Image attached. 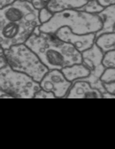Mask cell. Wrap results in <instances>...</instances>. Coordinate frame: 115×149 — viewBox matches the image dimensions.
I'll list each match as a JSON object with an SVG mask.
<instances>
[{
    "instance_id": "3957f363",
    "label": "cell",
    "mask_w": 115,
    "mask_h": 149,
    "mask_svg": "<svg viewBox=\"0 0 115 149\" xmlns=\"http://www.w3.org/2000/svg\"><path fill=\"white\" fill-rule=\"evenodd\" d=\"M65 26L75 34L85 35L98 32L102 28V21L98 14H91L79 9H67L54 13L49 22L39 26V29L44 33L54 34Z\"/></svg>"
},
{
    "instance_id": "9c48e42d",
    "label": "cell",
    "mask_w": 115,
    "mask_h": 149,
    "mask_svg": "<svg viewBox=\"0 0 115 149\" xmlns=\"http://www.w3.org/2000/svg\"><path fill=\"white\" fill-rule=\"evenodd\" d=\"M102 21V28L95 33V37L105 33H114L115 27V4L105 6L98 13Z\"/></svg>"
},
{
    "instance_id": "cb8c5ba5",
    "label": "cell",
    "mask_w": 115,
    "mask_h": 149,
    "mask_svg": "<svg viewBox=\"0 0 115 149\" xmlns=\"http://www.w3.org/2000/svg\"><path fill=\"white\" fill-rule=\"evenodd\" d=\"M4 54H5V50H4V48L1 45H0V56L4 55Z\"/></svg>"
},
{
    "instance_id": "4fadbf2b",
    "label": "cell",
    "mask_w": 115,
    "mask_h": 149,
    "mask_svg": "<svg viewBox=\"0 0 115 149\" xmlns=\"http://www.w3.org/2000/svg\"><path fill=\"white\" fill-rule=\"evenodd\" d=\"M105 7L103 6H101L97 0H89L83 6L79 8V10L84 11V12L91 13V14H98Z\"/></svg>"
},
{
    "instance_id": "9a60e30c",
    "label": "cell",
    "mask_w": 115,
    "mask_h": 149,
    "mask_svg": "<svg viewBox=\"0 0 115 149\" xmlns=\"http://www.w3.org/2000/svg\"><path fill=\"white\" fill-rule=\"evenodd\" d=\"M99 79L102 83L115 82V68H105Z\"/></svg>"
},
{
    "instance_id": "7a4b0ae2",
    "label": "cell",
    "mask_w": 115,
    "mask_h": 149,
    "mask_svg": "<svg viewBox=\"0 0 115 149\" xmlns=\"http://www.w3.org/2000/svg\"><path fill=\"white\" fill-rule=\"evenodd\" d=\"M25 45L29 47L48 69H58L82 63L81 52L72 45L60 40L55 34L32 33Z\"/></svg>"
},
{
    "instance_id": "ac0fdd59",
    "label": "cell",
    "mask_w": 115,
    "mask_h": 149,
    "mask_svg": "<svg viewBox=\"0 0 115 149\" xmlns=\"http://www.w3.org/2000/svg\"><path fill=\"white\" fill-rule=\"evenodd\" d=\"M103 86L105 90L111 94H115V82L103 83Z\"/></svg>"
},
{
    "instance_id": "d6986e66",
    "label": "cell",
    "mask_w": 115,
    "mask_h": 149,
    "mask_svg": "<svg viewBox=\"0 0 115 149\" xmlns=\"http://www.w3.org/2000/svg\"><path fill=\"white\" fill-rule=\"evenodd\" d=\"M30 1H31L32 6L38 11L46 6V3L44 2L43 0H30Z\"/></svg>"
},
{
    "instance_id": "30bf717a",
    "label": "cell",
    "mask_w": 115,
    "mask_h": 149,
    "mask_svg": "<svg viewBox=\"0 0 115 149\" xmlns=\"http://www.w3.org/2000/svg\"><path fill=\"white\" fill-rule=\"evenodd\" d=\"M87 2L88 0H49L46 7L54 13L67 9H79Z\"/></svg>"
},
{
    "instance_id": "5b68a950",
    "label": "cell",
    "mask_w": 115,
    "mask_h": 149,
    "mask_svg": "<svg viewBox=\"0 0 115 149\" xmlns=\"http://www.w3.org/2000/svg\"><path fill=\"white\" fill-rule=\"evenodd\" d=\"M39 83L28 74L13 70L8 64L0 68V90L16 99H33Z\"/></svg>"
},
{
    "instance_id": "8992f818",
    "label": "cell",
    "mask_w": 115,
    "mask_h": 149,
    "mask_svg": "<svg viewBox=\"0 0 115 149\" xmlns=\"http://www.w3.org/2000/svg\"><path fill=\"white\" fill-rule=\"evenodd\" d=\"M42 89L51 91L56 98H65L72 85V83L67 81L60 70L49 69L39 82Z\"/></svg>"
},
{
    "instance_id": "8fae6325",
    "label": "cell",
    "mask_w": 115,
    "mask_h": 149,
    "mask_svg": "<svg viewBox=\"0 0 115 149\" xmlns=\"http://www.w3.org/2000/svg\"><path fill=\"white\" fill-rule=\"evenodd\" d=\"M66 79L71 83L75 80H79L89 76L90 70L86 68L82 63L73 64L71 66H67L60 70Z\"/></svg>"
},
{
    "instance_id": "7c38bea8",
    "label": "cell",
    "mask_w": 115,
    "mask_h": 149,
    "mask_svg": "<svg viewBox=\"0 0 115 149\" xmlns=\"http://www.w3.org/2000/svg\"><path fill=\"white\" fill-rule=\"evenodd\" d=\"M95 44L105 53L115 49V33H105L95 37Z\"/></svg>"
},
{
    "instance_id": "ba28073f",
    "label": "cell",
    "mask_w": 115,
    "mask_h": 149,
    "mask_svg": "<svg viewBox=\"0 0 115 149\" xmlns=\"http://www.w3.org/2000/svg\"><path fill=\"white\" fill-rule=\"evenodd\" d=\"M65 98L67 99H102L101 93L93 87L88 82L81 79L75 80Z\"/></svg>"
},
{
    "instance_id": "e0dca14e",
    "label": "cell",
    "mask_w": 115,
    "mask_h": 149,
    "mask_svg": "<svg viewBox=\"0 0 115 149\" xmlns=\"http://www.w3.org/2000/svg\"><path fill=\"white\" fill-rule=\"evenodd\" d=\"M35 99H56L55 95L51 91H47L40 87V89L38 90L34 95Z\"/></svg>"
},
{
    "instance_id": "52a82bcc",
    "label": "cell",
    "mask_w": 115,
    "mask_h": 149,
    "mask_svg": "<svg viewBox=\"0 0 115 149\" xmlns=\"http://www.w3.org/2000/svg\"><path fill=\"white\" fill-rule=\"evenodd\" d=\"M55 36L60 40L72 45L80 52L89 49L95 43V33L78 35L71 31L68 27H61L55 33Z\"/></svg>"
},
{
    "instance_id": "44dd1931",
    "label": "cell",
    "mask_w": 115,
    "mask_h": 149,
    "mask_svg": "<svg viewBox=\"0 0 115 149\" xmlns=\"http://www.w3.org/2000/svg\"><path fill=\"white\" fill-rule=\"evenodd\" d=\"M14 1H15V0H0V9L5 8V7L10 6Z\"/></svg>"
},
{
    "instance_id": "6da1fadb",
    "label": "cell",
    "mask_w": 115,
    "mask_h": 149,
    "mask_svg": "<svg viewBox=\"0 0 115 149\" xmlns=\"http://www.w3.org/2000/svg\"><path fill=\"white\" fill-rule=\"evenodd\" d=\"M38 12L30 0H15L0 9V45L4 50L26 43L35 29L41 25Z\"/></svg>"
},
{
    "instance_id": "ffe728a7",
    "label": "cell",
    "mask_w": 115,
    "mask_h": 149,
    "mask_svg": "<svg viewBox=\"0 0 115 149\" xmlns=\"http://www.w3.org/2000/svg\"><path fill=\"white\" fill-rule=\"evenodd\" d=\"M88 1H89V0H88ZM97 1H98L101 6H103L104 7L115 4V0H97Z\"/></svg>"
},
{
    "instance_id": "7402d4cb",
    "label": "cell",
    "mask_w": 115,
    "mask_h": 149,
    "mask_svg": "<svg viewBox=\"0 0 115 149\" xmlns=\"http://www.w3.org/2000/svg\"><path fill=\"white\" fill-rule=\"evenodd\" d=\"M7 64H8V63H7V61H6V58L5 54L0 56V68H2L6 67Z\"/></svg>"
},
{
    "instance_id": "d4e9b609",
    "label": "cell",
    "mask_w": 115,
    "mask_h": 149,
    "mask_svg": "<svg viewBox=\"0 0 115 149\" xmlns=\"http://www.w3.org/2000/svg\"><path fill=\"white\" fill-rule=\"evenodd\" d=\"M43 1H44V2H45V3H47V2L49 1V0H43Z\"/></svg>"
},
{
    "instance_id": "277c9868",
    "label": "cell",
    "mask_w": 115,
    "mask_h": 149,
    "mask_svg": "<svg viewBox=\"0 0 115 149\" xmlns=\"http://www.w3.org/2000/svg\"><path fill=\"white\" fill-rule=\"evenodd\" d=\"M8 65L16 71L26 74L39 83L49 70L38 56L25 44L13 45L5 50Z\"/></svg>"
},
{
    "instance_id": "5bb4252c",
    "label": "cell",
    "mask_w": 115,
    "mask_h": 149,
    "mask_svg": "<svg viewBox=\"0 0 115 149\" xmlns=\"http://www.w3.org/2000/svg\"><path fill=\"white\" fill-rule=\"evenodd\" d=\"M102 65L107 68H115V51H109L104 53L102 58Z\"/></svg>"
},
{
    "instance_id": "2e32d148",
    "label": "cell",
    "mask_w": 115,
    "mask_h": 149,
    "mask_svg": "<svg viewBox=\"0 0 115 149\" xmlns=\"http://www.w3.org/2000/svg\"><path fill=\"white\" fill-rule=\"evenodd\" d=\"M53 13L51 12L46 6L42 8L41 10H39L38 12V19H39V22L41 24L46 23L47 22H49L51 20V18L53 16Z\"/></svg>"
},
{
    "instance_id": "603a6c76",
    "label": "cell",
    "mask_w": 115,
    "mask_h": 149,
    "mask_svg": "<svg viewBox=\"0 0 115 149\" xmlns=\"http://www.w3.org/2000/svg\"><path fill=\"white\" fill-rule=\"evenodd\" d=\"M0 99H13L11 95L7 94L6 92L3 91L2 90H0Z\"/></svg>"
}]
</instances>
